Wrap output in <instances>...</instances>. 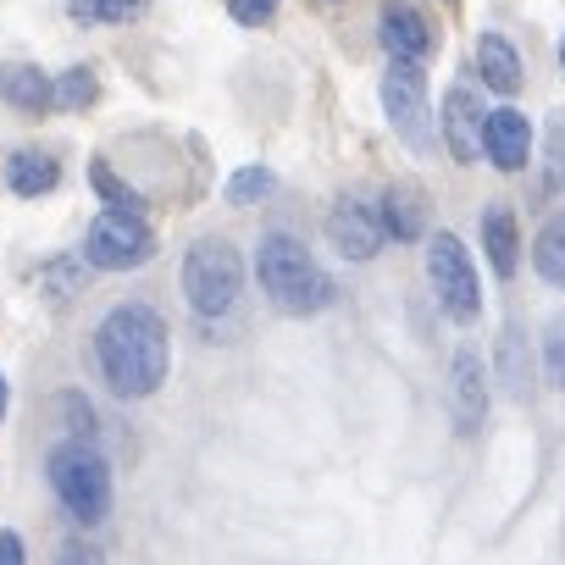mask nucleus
Here are the masks:
<instances>
[{
    "label": "nucleus",
    "instance_id": "nucleus-1",
    "mask_svg": "<svg viewBox=\"0 0 565 565\" xmlns=\"http://www.w3.org/2000/svg\"><path fill=\"white\" fill-rule=\"evenodd\" d=\"M95 361H100V377L111 383V394L150 399L167 383V366H172V339H167L161 311L111 306L95 328Z\"/></svg>",
    "mask_w": 565,
    "mask_h": 565
},
{
    "label": "nucleus",
    "instance_id": "nucleus-2",
    "mask_svg": "<svg viewBox=\"0 0 565 565\" xmlns=\"http://www.w3.org/2000/svg\"><path fill=\"white\" fill-rule=\"evenodd\" d=\"M255 277L266 300L282 311V317H317L333 306V277L311 260V249L289 233H266L260 249H255Z\"/></svg>",
    "mask_w": 565,
    "mask_h": 565
},
{
    "label": "nucleus",
    "instance_id": "nucleus-3",
    "mask_svg": "<svg viewBox=\"0 0 565 565\" xmlns=\"http://www.w3.org/2000/svg\"><path fill=\"white\" fill-rule=\"evenodd\" d=\"M45 477L62 499V510L78 521V526H100L111 515V466L106 455L89 444V438H67L51 449L45 460Z\"/></svg>",
    "mask_w": 565,
    "mask_h": 565
},
{
    "label": "nucleus",
    "instance_id": "nucleus-4",
    "mask_svg": "<svg viewBox=\"0 0 565 565\" xmlns=\"http://www.w3.org/2000/svg\"><path fill=\"white\" fill-rule=\"evenodd\" d=\"M244 289V260L227 238H194L183 255V295L200 317H227Z\"/></svg>",
    "mask_w": 565,
    "mask_h": 565
},
{
    "label": "nucleus",
    "instance_id": "nucleus-5",
    "mask_svg": "<svg viewBox=\"0 0 565 565\" xmlns=\"http://www.w3.org/2000/svg\"><path fill=\"white\" fill-rule=\"evenodd\" d=\"M427 277H433V295H438V306H444L449 322L471 328L482 317L477 266H471V255H466V244L455 233H433V244H427Z\"/></svg>",
    "mask_w": 565,
    "mask_h": 565
},
{
    "label": "nucleus",
    "instance_id": "nucleus-6",
    "mask_svg": "<svg viewBox=\"0 0 565 565\" xmlns=\"http://www.w3.org/2000/svg\"><path fill=\"white\" fill-rule=\"evenodd\" d=\"M84 260L100 271H134L145 260H156V233L139 211H100L84 233Z\"/></svg>",
    "mask_w": 565,
    "mask_h": 565
},
{
    "label": "nucleus",
    "instance_id": "nucleus-7",
    "mask_svg": "<svg viewBox=\"0 0 565 565\" xmlns=\"http://www.w3.org/2000/svg\"><path fill=\"white\" fill-rule=\"evenodd\" d=\"M383 111H388V128L416 150L427 156L438 145V117L427 106V78H422V62H394L388 78H383Z\"/></svg>",
    "mask_w": 565,
    "mask_h": 565
},
{
    "label": "nucleus",
    "instance_id": "nucleus-8",
    "mask_svg": "<svg viewBox=\"0 0 565 565\" xmlns=\"http://www.w3.org/2000/svg\"><path fill=\"white\" fill-rule=\"evenodd\" d=\"M482 100H477V89H466V84H455L449 95H444V111H438V128H444V145H449V156L460 161V167H471L477 156H482Z\"/></svg>",
    "mask_w": 565,
    "mask_h": 565
},
{
    "label": "nucleus",
    "instance_id": "nucleus-9",
    "mask_svg": "<svg viewBox=\"0 0 565 565\" xmlns=\"http://www.w3.org/2000/svg\"><path fill=\"white\" fill-rule=\"evenodd\" d=\"M449 416H455V433H477L488 422V377H482L477 350H455L449 361Z\"/></svg>",
    "mask_w": 565,
    "mask_h": 565
},
{
    "label": "nucleus",
    "instance_id": "nucleus-10",
    "mask_svg": "<svg viewBox=\"0 0 565 565\" xmlns=\"http://www.w3.org/2000/svg\"><path fill=\"white\" fill-rule=\"evenodd\" d=\"M482 150H488V161L499 172H521L532 161V122H526V111H515V106L488 111L482 117Z\"/></svg>",
    "mask_w": 565,
    "mask_h": 565
},
{
    "label": "nucleus",
    "instance_id": "nucleus-11",
    "mask_svg": "<svg viewBox=\"0 0 565 565\" xmlns=\"http://www.w3.org/2000/svg\"><path fill=\"white\" fill-rule=\"evenodd\" d=\"M328 244L344 255V260H372L383 249V222L361 205V200H339L328 211Z\"/></svg>",
    "mask_w": 565,
    "mask_h": 565
},
{
    "label": "nucleus",
    "instance_id": "nucleus-12",
    "mask_svg": "<svg viewBox=\"0 0 565 565\" xmlns=\"http://www.w3.org/2000/svg\"><path fill=\"white\" fill-rule=\"evenodd\" d=\"M383 51H388V62H422L433 51V23L416 7H405V0H388L383 7Z\"/></svg>",
    "mask_w": 565,
    "mask_h": 565
},
{
    "label": "nucleus",
    "instance_id": "nucleus-13",
    "mask_svg": "<svg viewBox=\"0 0 565 565\" xmlns=\"http://www.w3.org/2000/svg\"><path fill=\"white\" fill-rule=\"evenodd\" d=\"M482 249H488V266L499 277H515V266H521V233H515V211L510 205H488L482 211Z\"/></svg>",
    "mask_w": 565,
    "mask_h": 565
},
{
    "label": "nucleus",
    "instance_id": "nucleus-14",
    "mask_svg": "<svg viewBox=\"0 0 565 565\" xmlns=\"http://www.w3.org/2000/svg\"><path fill=\"white\" fill-rule=\"evenodd\" d=\"M0 95H7L18 111H34V117L56 106L51 73H40V67H29V62H7V67H0Z\"/></svg>",
    "mask_w": 565,
    "mask_h": 565
},
{
    "label": "nucleus",
    "instance_id": "nucleus-15",
    "mask_svg": "<svg viewBox=\"0 0 565 565\" xmlns=\"http://www.w3.org/2000/svg\"><path fill=\"white\" fill-rule=\"evenodd\" d=\"M383 233H394L399 244H411V238H422V227H427V205H422V189L416 183H388V194H383Z\"/></svg>",
    "mask_w": 565,
    "mask_h": 565
},
{
    "label": "nucleus",
    "instance_id": "nucleus-16",
    "mask_svg": "<svg viewBox=\"0 0 565 565\" xmlns=\"http://www.w3.org/2000/svg\"><path fill=\"white\" fill-rule=\"evenodd\" d=\"M477 67H482V84L493 95H515L521 89V56L504 34H482L477 40Z\"/></svg>",
    "mask_w": 565,
    "mask_h": 565
},
{
    "label": "nucleus",
    "instance_id": "nucleus-17",
    "mask_svg": "<svg viewBox=\"0 0 565 565\" xmlns=\"http://www.w3.org/2000/svg\"><path fill=\"white\" fill-rule=\"evenodd\" d=\"M7 183H12V194L40 200V194H51V189L62 183V167H56L45 150H18V156L7 161Z\"/></svg>",
    "mask_w": 565,
    "mask_h": 565
},
{
    "label": "nucleus",
    "instance_id": "nucleus-18",
    "mask_svg": "<svg viewBox=\"0 0 565 565\" xmlns=\"http://www.w3.org/2000/svg\"><path fill=\"white\" fill-rule=\"evenodd\" d=\"M499 383L510 399H526V388H532V355H526L521 328H504V339H499Z\"/></svg>",
    "mask_w": 565,
    "mask_h": 565
},
{
    "label": "nucleus",
    "instance_id": "nucleus-19",
    "mask_svg": "<svg viewBox=\"0 0 565 565\" xmlns=\"http://www.w3.org/2000/svg\"><path fill=\"white\" fill-rule=\"evenodd\" d=\"M532 266L554 282V289H565V211H554V216L537 227V238H532Z\"/></svg>",
    "mask_w": 565,
    "mask_h": 565
},
{
    "label": "nucleus",
    "instance_id": "nucleus-20",
    "mask_svg": "<svg viewBox=\"0 0 565 565\" xmlns=\"http://www.w3.org/2000/svg\"><path fill=\"white\" fill-rule=\"evenodd\" d=\"M150 12V0H67V18L73 23H111V29H122V23H134V18H145Z\"/></svg>",
    "mask_w": 565,
    "mask_h": 565
},
{
    "label": "nucleus",
    "instance_id": "nucleus-21",
    "mask_svg": "<svg viewBox=\"0 0 565 565\" xmlns=\"http://www.w3.org/2000/svg\"><path fill=\"white\" fill-rule=\"evenodd\" d=\"M95 95H100V84H95L89 67H67V73L56 78V106H62V111H84Z\"/></svg>",
    "mask_w": 565,
    "mask_h": 565
},
{
    "label": "nucleus",
    "instance_id": "nucleus-22",
    "mask_svg": "<svg viewBox=\"0 0 565 565\" xmlns=\"http://www.w3.org/2000/svg\"><path fill=\"white\" fill-rule=\"evenodd\" d=\"M271 189H277V178H271L266 167H238L222 194H227V205H249V200H266Z\"/></svg>",
    "mask_w": 565,
    "mask_h": 565
},
{
    "label": "nucleus",
    "instance_id": "nucleus-23",
    "mask_svg": "<svg viewBox=\"0 0 565 565\" xmlns=\"http://www.w3.org/2000/svg\"><path fill=\"white\" fill-rule=\"evenodd\" d=\"M95 189H100V194H106L117 211H139V205H145V200H139V194H134V189H128L117 172H111V161H95Z\"/></svg>",
    "mask_w": 565,
    "mask_h": 565
},
{
    "label": "nucleus",
    "instance_id": "nucleus-24",
    "mask_svg": "<svg viewBox=\"0 0 565 565\" xmlns=\"http://www.w3.org/2000/svg\"><path fill=\"white\" fill-rule=\"evenodd\" d=\"M548 194H565V117L548 122V178H543Z\"/></svg>",
    "mask_w": 565,
    "mask_h": 565
},
{
    "label": "nucleus",
    "instance_id": "nucleus-25",
    "mask_svg": "<svg viewBox=\"0 0 565 565\" xmlns=\"http://www.w3.org/2000/svg\"><path fill=\"white\" fill-rule=\"evenodd\" d=\"M227 12H233V23L260 29V23H271V18H277V0H227Z\"/></svg>",
    "mask_w": 565,
    "mask_h": 565
},
{
    "label": "nucleus",
    "instance_id": "nucleus-26",
    "mask_svg": "<svg viewBox=\"0 0 565 565\" xmlns=\"http://www.w3.org/2000/svg\"><path fill=\"white\" fill-rule=\"evenodd\" d=\"M548 383L565 388V317L548 328Z\"/></svg>",
    "mask_w": 565,
    "mask_h": 565
},
{
    "label": "nucleus",
    "instance_id": "nucleus-27",
    "mask_svg": "<svg viewBox=\"0 0 565 565\" xmlns=\"http://www.w3.org/2000/svg\"><path fill=\"white\" fill-rule=\"evenodd\" d=\"M62 411L73 416V433H78V438H95V411H89L78 394H67V399H62Z\"/></svg>",
    "mask_w": 565,
    "mask_h": 565
},
{
    "label": "nucleus",
    "instance_id": "nucleus-28",
    "mask_svg": "<svg viewBox=\"0 0 565 565\" xmlns=\"http://www.w3.org/2000/svg\"><path fill=\"white\" fill-rule=\"evenodd\" d=\"M56 565H106V554L89 548V543H62L56 548Z\"/></svg>",
    "mask_w": 565,
    "mask_h": 565
},
{
    "label": "nucleus",
    "instance_id": "nucleus-29",
    "mask_svg": "<svg viewBox=\"0 0 565 565\" xmlns=\"http://www.w3.org/2000/svg\"><path fill=\"white\" fill-rule=\"evenodd\" d=\"M0 565H23V537L12 526H0Z\"/></svg>",
    "mask_w": 565,
    "mask_h": 565
},
{
    "label": "nucleus",
    "instance_id": "nucleus-30",
    "mask_svg": "<svg viewBox=\"0 0 565 565\" xmlns=\"http://www.w3.org/2000/svg\"><path fill=\"white\" fill-rule=\"evenodd\" d=\"M0 416H7V372H0Z\"/></svg>",
    "mask_w": 565,
    "mask_h": 565
},
{
    "label": "nucleus",
    "instance_id": "nucleus-31",
    "mask_svg": "<svg viewBox=\"0 0 565 565\" xmlns=\"http://www.w3.org/2000/svg\"><path fill=\"white\" fill-rule=\"evenodd\" d=\"M559 67H565V40H559Z\"/></svg>",
    "mask_w": 565,
    "mask_h": 565
}]
</instances>
